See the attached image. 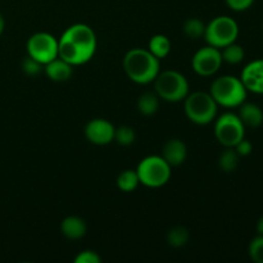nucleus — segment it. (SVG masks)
Returning a JSON list of instances; mask_svg holds the SVG:
<instances>
[{"instance_id": "nucleus-1", "label": "nucleus", "mask_w": 263, "mask_h": 263, "mask_svg": "<svg viewBox=\"0 0 263 263\" xmlns=\"http://www.w3.org/2000/svg\"><path fill=\"white\" fill-rule=\"evenodd\" d=\"M97 45L94 30L85 23H74L58 40V57L72 66H81L94 57Z\"/></svg>"}, {"instance_id": "nucleus-2", "label": "nucleus", "mask_w": 263, "mask_h": 263, "mask_svg": "<svg viewBox=\"0 0 263 263\" xmlns=\"http://www.w3.org/2000/svg\"><path fill=\"white\" fill-rule=\"evenodd\" d=\"M123 69L131 81L139 85L151 84L161 72L159 59L148 49L135 48L126 53L123 58Z\"/></svg>"}, {"instance_id": "nucleus-3", "label": "nucleus", "mask_w": 263, "mask_h": 263, "mask_svg": "<svg viewBox=\"0 0 263 263\" xmlns=\"http://www.w3.org/2000/svg\"><path fill=\"white\" fill-rule=\"evenodd\" d=\"M210 94L218 105L225 108H236L246 102L248 90L239 77L226 74L212 82Z\"/></svg>"}, {"instance_id": "nucleus-4", "label": "nucleus", "mask_w": 263, "mask_h": 263, "mask_svg": "<svg viewBox=\"0 0 263 263\" xmlns=\"http://www.w3.org/2000/svg\"><path fill=\"white\" fill-rule=\"evenodd\" d=\"M154 89L159 99L170 103L184 100L189 94V82L180 72L168 69L159 72L154 80Z\"/></svg>"}, {"instance_id": "nucleus-5", "label": "nucleus", "mask_w": 263, "mask_h": 263, "mask_svg": "<svg viewBox=\"0 0 263 263\" xmlns=\"http://www.w3.org/2000/svg\"><path fill=\"white\" fill-rule=\"evenodd\" d=\"M185 115L195 125H208L217 116L218 104L210 92L195 91L185 98Z\"/></svg>"}, {"instance_id": "nucleus-6", "label": "nucleus", "mask_w": 263, "mask_h": 263, "mask_svg": "<svg viewBox=\"0 0 263 263\" xmlns=\"http://www.w3.org/2000/svg\"><path fill=\"white\" fill-rule=\"evenodd\" d=\"M171 168L172 167L162 156H149L141 159L140 163L138 164L136 172H138L140 184L146 187L157 189L170 181Z\"/></svg>"}, {"instance_id": "nucleus-7", "label": "nucleus", "mask_w": 263, "mask_h": 263, "mask_svg": "<svg viewBox=\"0 0 263 263\" xmlns=\"http://www.w3.org/2000/svg\"><path fill=\"white\" fill-rule=\"evenodd\" d=\"M239 36V26L234 18L218 15L205 25L204 37L208 45L222 49L235 43Z\"/></svg>"}, {"instance_id": "nucleus-8", "label": "nucleus", "mask_w": 263, "mask_h": 263, "mask_svg": "<svg viewBox=\"0 0 263 263\" xmlns=\"http://www.w3.org/2000/svg\"><path fill=\"white\" fill-rule=\"evenodd\" d=\"M246 135V126L238 115L226 112L216 120L215 136L225 148H234Z\"/></svg>"}, {"instance_id": "nucleus-9", "label": "nucleus", "mask_w": 263, "mask_h": 263, "mask_svg": "<svg viewBox=\"0 0 263 263\" xmlns=\"http://www.w3.org/2000/svg\"><path fill=\"white\" fill-rule=\"evenodd\" d=\"M27 55L32 57L43 66L58 58V40L51 33L36 32L27 40Z\"/></svg>"}, {"instance_id": "nucleus-10", "label": "nucleus", "mask_w": 263, "mask_h": 263, "mask_svg": "<svg viewBox=\"0 0 263 263\" xmlns=\"http://www.w3.org/2000/svg\"><path fill=\"white\" fill-rule=\"evenodd\" d=\"M221 64H222L221 50L211 45L199 49L192 59V66L195 73L204 77L215 74L220 69Z\"/></svg>"}, {"instance_id": "nucleus-11", "label": "nucleus", "mask_w": 263, "mask_h": 263, "mask_svg": "<svg viewBox=\"0 0 263 263\" xmlns=\"http://www.w3.org/2000/svg\"><path fill=\"white\" fill-rule=\"evenodd\" d=\"M116 127L104 118H94L85 126V136L95 145H107L115 140Z\"/></svg>"}, {"instance_id": "nucleus-12", "label": "nucleus", "mask_w": 263, "mask_h": 263, "mask_svg": "<svg viewBox=\"0 0 263 263\" xmlns=\"http://www.w3.org/2000/svg\"><path fill=\"white\" fill-rule=\"evenodd\" d=\"M240 80L248 91L263 94V59L251 62L241 71Z\"/></svg>"}, {"instance_id": "nucleus-13", "label": "nucleus", "mask_w": 263, "mask_h": 263, "mask_svg": "<svg viewBox=\"0 0 263 263\" xmlns=\"http://www.w3.org/2000/svg\"><path fill=\"white\" fill-rule=\"evenodd\" d=\"M186 156V145L180 139H170L168 141H166L163 149H162V157L166 159V162L171 167H177L184 163Z\"/></svg>"}, {"instance_id": "nucleus-14", "label": "nucleus", "mask_w": 263, "mask_h": 263, "mask_svg": "<svg viewBox=\"0 0 263 263\" xmlns=\"http://www.w3.org/2000/svg\"><path fill=\"white\" fill-rule=\"evenodd\" d=\"M72 64H69L68 62L63 61L62 58H55L51 62L46 63L44 66V71L45 74L54 82H64L68 81L71 79L72 73H73V69H72Z\"/></svg>"}, {"instance_id": "nucleus-15", "label": "nucleus", "mask_w": 263, "mask_h": 263, "mask_svg": "<svg viewBox=\"0 0 263 263\" xmlns=\"http://www.w3.org/2000/svg\"><path fill=\"white\" fill-rule=\"evenodd\" d=\"M61 231L69 240H79L86 235L87 225L77 216H68L61 223Z\"/></svg>"}, {"instance_id": "nucleus-16", "label": "nucleus", "mask_w": 263, "mask_h": 263, "mask_svg": "<svg viewBox=\"0 0 263 263\" xmlns=\"http://www.w3.org/2000/svg\"><path fill=\"white\" fill-rule=\"evenodd\" d=\"M239 109V118L244 123L246 127L256 128L263 123V110L254 103H246L240 105Z\"/></svg>"}, {"instance_id": "nucleus-17", "label": "nucleus", "mask_w": 263, "mask_h": 263, "mask_svg": "<svg viewBox=\"0 0 263 263\" xmlns=\"http://www.w3.org/2000/svg\"><path fill=\"white\" fill-rule=\"evenodd\" d=\"M148 50L161 61V59L166 58L171 51V41L164 35H154L149 40Z\"/></svg>"}, {"instance_id": "nucleus-18", "label": "nucleus", "mask_w": 263, "mask_h": 263, "mask_svg": "<svg viewBox=\"0 0 263 263\" xmlns=\"http://www.w3.org/2000/svg\"><path fill=\"white\" fill-rule=\"evenodd\" d=\"M159 108V97L156 92H144L138 99V109L143 116L156 115Z\"/></svg>"}, {"instance_id": "nucleus-19", "label": "nucleus", "mask_w": 263, "mask_h": 263, "mask_svg": "<svg viewBox=\"0 0 263 263\" xmlns=\"http://www.w3.org/2000/svg\"><path fill=\"white\" fill-rule=\"evenodd\" d=\"M140 184L136 170H125L117 177V187L125 193H131Z\"/></svg>"}, {"instance_id": "nucleus-20", "label": "nucleus", "mask_w": 263, "mask_h": 263, "mask_svg": "<svg viewBox=\"0 0 263 263\" xmlns=\"http://www.w3.org/2000/svg\"><path fill=\"white\" fill-rule=\"evenodd\" d=\"M239 162H240V156L238 154V152L234 148H226L222 153L220 154V158H218V166L222 170L223 172H234L239 166Z\"/></svg>"}, {"instance_id": "nucleus-21", "label": "nucleus", "mask_w": 263, "mask_h": 263, "mask_svg": "<svg viewBox=\"0 0 263 263\" xmlns=\"http://www.w3.org/2000/svg\"><path fill=\"white\" fill-rule=\"evenodd\" d=\"M220 50L222 62H226L229 64L241 63L244 61V57H246V51H244L243 46L236 43L230 44V45L225 46V48L220 49Z\"/></svg>"}, {"instance_id": "nucleus-22", "label": "nucleus", "mask_w": 263, "mask_h": 263, "mask_svg": "<svg viewBox=\"0 0 263 263\" xmlns=\"http://www.w3.org/2000/svg\"><path fill=\"white\" fill-rule=\"evenodd\" d=\"M189 230L184 226H175L167 233V243L174 248H181L189 241Z\"/></svg>"}, {"instance_id": "nucleus-23", "label": "nucleus", "mask_w": 263, "mask_h": 263, "mask_svg": "<svg viewBox=\"0 0 263 263\" xmlns=\"http://www.w3.org/2000/svg\"><path fill=\"white\" fill-rule=\"evenodd\" d=\"M182 30H184V33L189 39H200L202 36H204L205 25L199 18H189L184 23Z\"/></svg>"}, {"instance_id": "nucleus-24", "label": "nucleus", "mask_w": 263, "mask_h": 263, "mask_svg": "<svg viewBox=\"0 0 263 263\" xmlns=\"http://www.w3.org/2000/svg\"><path fill=\"white\" fill-rule=\"evenodd\" d=\"M136 134L134 131L133 127L130 126H120L115 130V140L117 141V144L122 146H128L135 141Z\"/></svg>"}, {"instance_id": "nucleus-25", "label": "nucleus", "mask_w": 263, "mask_h": 263, "mask_svg": "<svg viewBox=\"0 0 263 263\" xmlns=\"http://www.w3.org/2000/svg\"><path fill=\"white\" fill-rule=\"evenodd\" d=\"M248 252L254 263H263V235H258L249 243Z\"/></svg>"}, {"instance_id": "nucleus-26", "label": "nucleus", "mask_w": 263, "mask_h": 263, "mask_svg": "<svg viewBox=\"0 0 263 263\" xmlns=\"http://www.w3.org/2000/svg\"><path fill=\"white\" fill-rule=\"evenodd\" d=\"M43 69V64H41L40 62L36 61V59H33L32 57L27 55L25 57V59L22 61V71L25 72V74H27V76H36V74L40 73Z\"/></svg>"}, {"instance_id": "nucleus-27", "label": "nucleus", "mask_w": 263, "mask_h": 263, "mask_svg": "<svg viewBox=\"0 0 263 263\" xmlns=\"http://www.w3.org/2000/svg\"><path fill=\"white\" fill-rule=\"evenodd\" d=\"M102 258L99 254L94 251H84L80 252L74 258V263H100Z\"/></svg>"}, {"instance_id": "nucleus-28", "label": "nucleus", "mask_w": 263, "mask_h": 263, "mask_svg": "<svg viewBox=\"0 0 263 263\" xmlns=\"http://www.w3.org/2000/svg\"><path fill=\"white\" fill-rule=\"evenodd\" d=\"M225 2L234 12H244L253 5L254 0H225Z\"/></svg>"}, {"instance_id": "nucleus-29", "label": "nucleus", "mask_w": 263, "mask_h": 263, "mask_svg": "<svg viewBox=\"0 0 263 263\" xmlns=\"http://www.w3.org/2000/svg\"><path fill=\"white\" fill-rule=\"evenodd\" d=\"M234 149L238 152V154L240 157H247L252 153V151H253V145H252L251 141L246 140V139H241V140L234 146Z\"/></svg>"}, {"instance_id": "nucleus-30", "label": "nucleus", "mask_w": 263, "mask_h": 263, "mask_svg": "<svg viewBox=\"0 0 263 263\" xmlns=\"http://www.w3.org/2000/svg\"><path fill=\"white\" fill-rule=\"evenodd\" d=\"M257 233H258V235H263V216L261 218H259L258 221H257Z\"/></svg>"}, {"instance_id": "nucleus-31", "label": "nucleus", "mask_w": 263, "mask_h": 263, "mask_svg": "<svg viewBox=\"0 0 263 263\" xmlns=\"http://www.w3.org/2000/svg\"><path fill=\"white\" fill-rule=\"evenodd\" d=\"M5 28V21H4V17H3L2 14H0V36H2L3 31H4Z\"/></svg>"}]
</instances>
